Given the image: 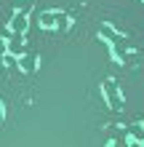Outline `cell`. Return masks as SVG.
<instances>
[{
	"label": "cell",
	"mask_w": 144,
	"mask_h": 147,
	"mask_svg": "<svg viewBox=\"0 0 144 147\" xmlns=\"http://www.w3.org/2000/svg\"><path fill=\"white\" fill-rule=\"evenodd\" d=\"M5 46H8V54H13L16 59H19V56L24 54V40H21V35H16V38H11V40L5 43Z\"/></svg>",
	"instance_id": "6"
},
{
	"label": "cell",
	"mask_w": 144,
	"mask_h": 147,
	"mask_svg": "<svg viewBox=\"0 0 144 147\" xmlns=\"http://www.w3.org/2000/svg\"><path fill=\"white\" fill-rule=\"evenodd\" d=\"M8 54V46H5V40H0V59H3Z\"/></svg>",
	"instance_id": "9"
},
{
	"label": "cell",
	"mask_w": 144,
	"mask_h": 147,
	"mask_svg": "<svg viewBox=\"0 0 144 147\" xmlns=\"http://www.w3.org/2000/svg\"><path fill=\"white\" fill-rule=\"evenodd\" d=\"M38 24L43 30H54L56 27V11H43V13L38 16Z\"/></svg>",
	"instance_id": "5"
},
{
	"label": "cell",
	"mask_w": 144,
	"mask_h": 147,
	"mask_svg": "<svg viewBox=\"0 0 144 147\" xmlns=\"http://www.w3.org/2000/svg\"><path fill=\"white\" fill-rule=\"evenodd\" d=\"M99 35L107 38V43H112V46H117V43L123 40V35H117V32L109 27V24H101V27H99Z\"/></svg>",
	"instance_id": "4"
},
{
	"label": "cell",
	"mask_w": 144,
	"mask_h": 147,
	"mask_svg": "<svg viewBox=\"0 0 144 147\" xmlns=\"http://www.w3.org/2000/svg\"><path fill=\"white\" fill-rule=\"evenodd\" d=\"M56 27H59V32H64L67 27H70V16H67L64 11H56Z\"/></svg>",
	"instance_id": "7"
},
{
	"label": "cell",
	"mask_w": 144,
	"mask_h": 147,
	"mask_svg": "<svg viewBox=\"0 0 144 147\" xmlns=\"http://www.w3.org/2000/svg\"><path fill=\"white\" fill-rule=\"evenodd\" d=\"M21 67V72H35L38 70V56H29V54H21L19 62H16Z\"/></svg>",
	"instance_id": "3"
},
{
	"label": "cell",
	"mask_w": 144,
	"mask_h": 147,
	"mask_svg": "<svg viewBox=\"0 0 144 147\" xmlns=\"http://www.w3.org/2000/svg\"><path fill=\"white\" fill-rule=\"evenodd\" d=\"M29 5H32V0H19V11H27Z\"/></svg>",
	"instance_id": "8"
},
{
	"label": "cell",
	"mask_w": 144,
	"mask_h": 147,
	"mask_svg": "<svg viewBox=\"0 0 144 147\" xmlns=\"http://www.w3.org/2000/svg\"><path fill=\"white\" fill-rule=\"evenodd\" d=\"M104 96H107V102H109L112 110L120 107V94H117V88H115V80H107L104 83Z\"/></svg>",
	"instance_id": "2"
},
{
	"label": "cell",
	"mask_w": 144,
	"mask_h": 147,
	"mask_svg": "<svg viewBox=\"0 0 144 147\" xmlns=\"http://www.w3.org/2000/svg\"><path fill=\"white\" fill-rule=\"evenodd\" d=\"M5 120V110H3V102H0V123Z\"/></svg>",
	"instance_id": "10"
},
{
	"label": "cell",
	"mask_w": 144,
	"mask_h": 147,
	"mask_svg": "<svg viewBox=\"0 0 144 147\" xmlns=\"http://www.w3.org/2000/svg\"><path fill=\"white\" fill-rule=\"evenodd\" d=\"M29 27V13L27 11H16L13 13V19H11V30H13V35H24Z\"/></svg>",
	"instance_id": "1"
}]
</instances>
